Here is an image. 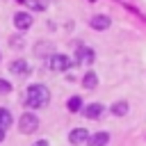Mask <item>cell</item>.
Masks as SVG:
<instances>
[{
	"label": "cell",
	"instance_id": "1",
	"mask_svg": "<svg viewBox=\"0 0 146 146\" xmlns=\"http://www.w3.org/2000/svg\"><path fill=\"white\" fill-rule=\"evenodd\" d=\"M50 100V91H48V87H43V84H32V87H27V94H25V103H27V107H43L46 103Z\"/></svg>",
	"mask_w": 146,
	"mask_h": 146
},
{
	"label": "cell",
	"instance_id": "2",
	"mask_svg": "<svg viewBox=\"0 0 146 146\" xmlns=\"http://www.w3.org/2000/svg\"><path fill=\"white\" fill-rule=\"evenodd\" d=\"M36 128H39V119H36L32 112H25V114L18 119V130H21V132L27 135V132H34Z\"/></svg>",
	"mask_w": 146,
	"mask_h": 146
},
{
	"label": "cell",
	"instance_id": "3",
	"mask_svg": "<svg viewBox=\"0 0 146 146\" xmlns=\"http://www.w3.org/2000/svg\"><path fill=\"white\" fill-rule=\"evenodd\" d=\"M71 66V59L66 57V55H59V52H55V55H50V59H48V68L50 71H57V73H62V71H66Z\"/></svg>",
	"mask_w": 146,
	"mask_h": 146
},
{
	"label": "cell",
	"instance_id": "4",
	"mask_svg": "<svg viewBox=\"0 0 146 146\" xmlns=\"http://www.w3.org/2000/svg\"><path fill=\"white\" fill-rule=\"evenodd\" d=\"M75 62L78 64H91L94 62V50L89 46H78L75 48Z\"/></svg>",
	"mask_w": 146,
	"mask_h": 146
},
{
	"label": "cell",
	"instance_id": "5",
	"mask_svg": "<svg viewBox=\"0 0 146 146\" xmlns=\"http://www.w3.org/2000/svg\"><path fill=\"white\" fill-rule=\"evenodd\" d=\"M14 25L23 32V30H27V27L32 25V16H30L27 11H18V14L14 16Z\"/></svg>",
	"mask_w": 146,
	"mask_h": 146
},
{
	"label": "cell",
	"instance_id": "6",
	"mask_svg": "<svg viewBox=\"0 0 146 146\" xmlns=\"http://www.w3.org/2000/svg\"><path fill=\"white\" fill-rule=\"evenodd\" d=\"M9 71L16 73V75H25V73H30V64H27L25 59H14V62L9 64Z\"/></svg>",
	"mask_w": 146,
	"mask_h": 146
},
{
	"label": "cell",
	"instance_id": "7",
	"mask_svg": "<svg viewBox=\"0 0 146 146\" xmlns=\"http://www.w3.org/2000/svg\"><path fill=\"white\" fill-rule=\"evenodd\" d=\"M68 139H71V144H84V141L89 139V132H87L84 128H75V130H71Z\"/></svg>",
	"mask_w": 146,
	"mask_h": 146
},
{
	"label": "cell",
	"instance_id": "8",
	"mask_svg": "<svg viewBox=\"0 0 146 146\" xmlns=\"http://www.w3.org/2000/svg\"><path fill=\"white\" fill-rule=\"evenodd\" d=\"M107 141H110L107 132H96V135H89V139H87L89 146H107Z\"/></svg>",
	"mask_w": 146,
	"mask_h": 146
},
{
	"label": "cell",
	"instance_id": "9",
	"mask_svg": "<svg viewBox=\"0 0 146 146\" xmlns=\"http://www.w3.org/2000/svg\"><path fill=\"white\" fill-rule=\"evenodd\" d=\"M103 110H105V107H103L100 103H91V105H87L82 112H84V116H87V119H98V116L103 114Z\"/></svg>",
	"mask_w": 146,
	"mask_h": 146
},
{
	"label": "cell",
	"instance_id": "10",
	"mask_svg": "<svg viewBox=\"0 0 146 146\" xmlns=\"http://www.w3.org/2000/svg\"><path fill=\"white\" fill-rule=\"evenodd\" d=\"M91 27L98 30V32H100V30H107V27H110V18H107L105 14H98V16L91 18Z\"/></svg>",
	"mask_w": 146,
	"mask_h": 146
},
{
	"label": "cell",
	"instance_id": "11",
	"mask_svg": "<svg viewBox=\"0 0 146 146\" xmlns=\"http://www.w3.org/2000/svg\"><path fill=\"white\" fill-rule=\"evenodd\" d=\"M96 84H98V75H96L94 71L84 73V78H82V87H87V89H94Z\"/></svg>",
	"mask_w": 146,
	"mask_h": 146
},
{
	"label": "cell",
	"instance_id": "12",
	"mask_svg": "<svg viewBox=\"0 0 146 146\" xmlns=\"http://www.w3.org/2000/svg\"><path fill=\"white\" fill-rule=\"evenodd\" d=\"M9 125H11V112L5 110V107H0V130H5Z\"/></svg>",
	"mask_w": 146,
	"mask_h": 146
},
{
	"label": "cell",
	"instance_id": "13",
	"mask_svg": "<svg viewBox=\"0 0 146 146\" xmlns=\"http://www.w3.org/2000/svg\"><path fill=\"white\" fill-rule=\"evenodd\" d=\"M112 114H116V116H123V114H128V103H125V100H119V103H114V105H112Z\"/></svg>",
	"mask_w": 146,
	"mask_h": 146
},
{
	"label": "cell",
	"instance_id": "14",
	"mask_svg": "<svg viewBox=\"0 0 146 146\" xmlns=\"http://www.w3.org/2000/svg\"><path fill=\"white\" fill-rule=\"evenodd\" d=\"M27 2V7L30 9H34V11H43L46 7H48V2L46 0H25Z\"/></svg>",
	"mask_w": 146,
	"mask_h": 146
},
{
	"label": "cell",
	"instance_id": "15",
	"mask_svg": "<svg viewBox=\"0 0 146 146\" xmlns=\"http://www.w3.org/2000/svg\"><path fill=\"white\" fill-rule=\"evenodd\" d=\"M68 110H71V112H80V110H82V98H80V96L68 98Z\"/></svg>",
	"mask_w": 146,
	"mask_h": 146
},
{
	"label": "cell",
	"instance_id": "16",
	"mask_svg": "<svg viewBox=\"0 0 146 146\" xmlns=\"http://www.w3.org/2000/svg\"><path fill=\"white\" fill-rule=\"evenodd\" d=\"M9 91H11V82H7V80L0 78V94H9Z\"/></svg>",
	"mask_w": 146,
	"mask_h": 146
},
{
	"label": "cell",
	"instance_id": "17",
	"mask_svg": "<svg viewBox=\"0 0 146 146\" xmlns=\"http://www.w3.org/2000/svg\"><path fill=\"white\" fill-rule=\"evenodd\" d=\"M32 146H50V144H48V141H46V139H39V141H34V144H32Z\"/></svg>",
	"mask_w": 146,
	"mask_h": 146
},
{
	"label": "cell",
	"instance_id": "18",
	"mask_svg": "<svg viewBox=\"0 0 146 146\" xmlns=\"http://www.w3.org/2000/svg\"><path fill=\"white\" fill-rule=\"evenodd\" d=\"M2 139H5V130H0V141H2Z\"/></svg>",
	"mask_w": 146,
	"mask_h": 146
}]
</instances>
